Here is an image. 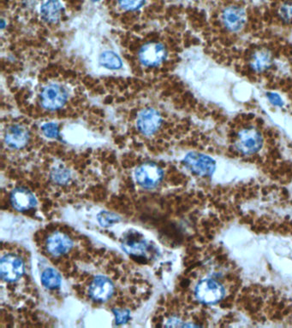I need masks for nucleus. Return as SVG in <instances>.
Masks as SVG:
<instances>
[{"label": "nucleus", "instance_id": "nucleus-10", "mask_svg": "<svg viewBox=\"0 0 292 328\" xmlns=\"http://www.w3.org/2000/svg\"><path fill=\"white\" fill-rule=\"evenodd\" d=\"M30 131L26 126L15 124L9 126L4 135L6 145L11 149L20 150L25 147L30 141Z\"/></svg>", "mask_w": 292, "mask_h": 328}, {"label": "nucleus", "instance_id": "nucleus-16", "mask_svg": "<svg viewBox=\"0 0 292 328\" xmlns=\"http://www.w3.org/2000/svg\"><path fill=\"white\" fill-rule=\"evenodd\" d=\"M99 63L101 67L111 71H116L124 66L123 60L119 54L111 50H105L99 56Z\"/></svg>", "mask_w": 292, "mask_h": 328}, {"label": "nucleus", "instance_id": "nucleus-2", "mask_svg": "<svg viewBox=\"0 0 292 328\" xmlns=\"http://www.w3.org/2000/svg\"><path fill=\"white\" fill-rule=\"evenodd\" d=\"M225 288L219 280L204 279L195 288V299L200 304L214 305L221 301L225 295Z\"/></svg>", "mask_w": 292, "mask_h": 328}, {"label": "nucleus", "instance_id": "nucleus-24", "mask_svg": "<svg viewBox=\"0 0 292 328\" xmlns=\"http://www.w3.org/2000/svg\"><path fill=\"white\" fill-rule=\"evenodd\" d=\"M279 16L284 22H292V3H286L279 9Z\"/></svg>", "mask_w": 292, "mask_h": 328}, {"label": "nucleus", "instance_id": "nucleus-14", "mask_svg": "<svg viewBox=\"0 0 292 328\" xmlns=\"http://www.w3.org/2000/svg\"><path fill=\"white\" fill-rule=\"evenodd\" d=\"M64 7L60 0H47L41 7V16L48 23H57L62 16Z\"/></svg>", "mask_w": 292, "mask_h": 328}, {"label": "nucleus", "instance_id": "nucleus-19", "mask_svg": "<svg viewBox=\"0 0 292 328\" xmlns=\"http://www.w3.org/2000/svg\"><path fill=\"white\" fill-rule=\"evenodd\" d=\"M71 178L70 170L63 165L55 166L51 171V180L57 185H66L69 183Z\"/></svg>", "mask_w": 292, "mask_h": 328}, {"label": "nucleus", "instance_id": "nucleus-11", "mask_svg": "<svg viewBox=\"0 0 292 328\" xmlns=\"http://www.w3.org/2000/svg\"><path fill=\"white\" fill-rule=\"evenodd\" d=\"M222 22L228 31L239 32L246 23V13L241 7L230 6L223 11Z\"/></svg>", "mask_w": 292, "mask_h": 328}, {"label": "nucleus", "instance_id": "nucleus-25", "mask_svg": "<svg viewBox=\"0 0 292 328\" xmlns=\"http://www.w3.org/2000/svg\"><path fill=\"white\" fill-rule=\"evenodd\" d=\"M267 97H268V101L274 106H277V107L284 106V100L282 99L281 96L276 92H268Z\"/></svg>", "mask_w": 292, "mask_h": 328}, {"label": "nucleus", "instance_id": "nucleus-21", "mask_svg": "<svg viewBox=\"0 0 292 328\" xmlns=\"http://www.w3.org/2000/svg\"><path fill=\"white\" fill-rule=\"evenodd\" d=\"M120 8L124 11H134L141 8L145 3V0H118Z\"/></svg>", "mask_w": 292, "mask_h": 328}, {"label": "nucleus", "instance_id": "nucleus-9", "mask_svg": "<svg viewBox=\"0 0 292 328\" xmlns=\"http://www.w3.org/2000/svg\"><path fill=\"white\" fill-rule=\"evenodd\" d=\"M47 252L54 257L64 256L73 247V241L68 234L54 232L49 234L45 243Z\"/></svg>", "mask_w": 292, "mask_h": 328}, {"label": "nucleus", "instance_id": "nucleus-23", "mask_svg": "<svg viewBox=\"0 0 292 328\" xmlns=\"http://www.w3.org/2000/svg\"><path fill=\"white\" fill-rule=\"evenodd\" d=\"M114 315L116 318V325H122L130 320V312L127 309H113Z\"/></svg>", "mask_w": 292, "mask_h": 328}, {"label": "nucleus", "instance_id": "nucleus-20", "mask_svg": "<svg viewBox=\"0 0 292 328\" xmlns=\"http://www.w3.org/2000/svg\"><path fill=\"white\" fill-rule=\"evenodd\" d=\"M41 132L48 139H57L60 137V126L55 122H47L41 126Z\"/></svg>", "mask_w": 292, "mask_h": 328}, {"label": "nucleus", "instance_id": "nucleus-13", "mask_svg": "<svg viewBox=\"0 0 292 328\" xmlns=\"http://www.w3.org/2000/svg\"><path fill=\"white\" fill-rule=\"evenodd\" d=\"M11 205L17 211H27L36 207V201L35 195L23 187L14 189L11 194Z\"/></svg>", "mask_w": 292, "mask_h": 328}, {"label": "nucleus", "instance_id": "nucleus-4", "mask_svg": "<svg viewBox=\"0 0 292 328\" xmlns=\"http://www.w3.org/2000/svg\"><path fill=\"white\" fill-rule=\"evenodd\" d=\"M183 162L188 170L201 177H211L216 170V161L214 159L198 152L187 154Z\"/></svg>", "mask_w": 292, "mask_h": 328}, {"label": "nucleus", "instance_id": "nucleus-3", "mask_svg": "<svg viewBox=\"0 0 292 328\" xmlns=\"http://www.w3.org/2000/svg\"><path fill=\"white\" fill-rule=\"evenodd\" d=\"M134 175L138 186L144 189H153L162 181L164 173L157 164L145 162L136 168Z\"/></svg>", "mask_w": 292, "mask_h": 328}, {"label": "nucleus", "instance_id": "nucleus-1", "mask_svg": "<svg viewBox=\"0 0 292 328\" xmlns=\"http://www.w3.org/2000/svg\"><path fill=\"white\" fill-rule=\"evenodd\" d=\"M263 143L261 133L255 127L248 126L238 133L234 147L243 156H252L262 148Z\"/></svg>", "mask_w": 292, "mask_h": 328}, {"label": "nucleus", "instance_id": "nucleus-7", "mask_svg": "<svg viewBox=\"0 0 292 328\" xmlns=\"http://www.w3.org/2000/svg\"><path fill=\"white\" fill-rule=\"evenodd\" d=\"M167 57V51L162 44L150 42L141 46L138 53L139 61L145 67L160 66Z\"/></svg>", "mask_w": 292, "mask_h": 328}, {"label": "nucleus", "instance_id": "nucleus-18", "mask_svg": "<svg viewBox=\"0 0 292 328\" xmlns=\"http://www.w3.org/2000/svg\"><path fill=\"white\" fill-rule=\"evenodd\" d=\"M41 282L48 289H56L61 284V277L55 269H46L41 275Z\"/></svg>", "mask_w": 292, "mask_h": 328}, {"label": "nucleus", "instance_id": "nucleus-8", "mask_svg": "<svg viewBox=\"0 0 292 328\" xmlns=\"http://www.w3.org/2000/svg\"><path fill=\"white\" fill-rule=\"evenodd\" d=\"M162 119L160 113L153 108H147L138 114L136 126L139 132L145 136H152L160 129Z\"/></svg>", "mask_w": 292, "mask_h": 328}, {"label": "nucleus", "instance_id": "nucleus-12", "mask_svg": "<svg viewBox=\"0 0 292 328\" xmlns=\"http://www.w3.org/2000/svg\"><path fill=\"white\" fill-rule=\"evenodd\" d=\"M114 292L113 283L108 278L98 276L90 283L89 294L93 300L106 302L111 299Z\"/></svg>", "mask_w": 292, "mask_h": 328}, {"label": "nucleus", "instance_id": "nucleus-15", "mask_svg": "<svg viewBox=\"0 0 292 328\" xmlns=\"http://www.w3.org/2000/svg\"><path fill=\"white\" fill-rule=\"evenodd\" d=\"M273 56L267 49H260L252 55L250 58V68L254 72L262 73L271 67Z\"/></svg>", "mask_w": 292, "mask_h": 328}, {"label": "nucleus", "instance_id": "nucleus-17", "mask_svg": "<svg viewBox=\"0 0 292 328\" xmlns=\"http://www.w3.org/2000/svg\"><path fill=\"white\" fill-rule=\"evenodd\" d=\"M123 249L125 252L135 256H146L149 245L144 240L135 237H129L123 243Z\"/></svg>", "mask_w": 292, "mask_h": 328}, {"label": "nucleus", "instance_id": "nucleus-22", "mask_svg": "<svg viewBox=\"0 0 292 328\" xmlns=\"http://www.w3.org/2000/svg\"><path fill=\"white\" fill-rule=\"evenodd\" d=\"M98 220L100 221V225H102L103 226H109L118 222L119 218L118 215L112 213L101 212L98 215Z\"/></svg>", "mask_w": 292, "mask_h": 328}, {"label": "nucleus", "instance_id": "nucleus-5", "mask_svg": "<svg viewBox=\"0 0 292 328\" xmlns=\"http://www.w3.org/2000/svg\"><path fill=\"white\" fill-rule=\"evenodd\" d=\"M41 105L46 111H57L65 106L68 100V93L60 84L51 83L41 91Z\"/></svg>", "mask_w": 292, "mask_h": 328}, {"label": "nucleus", "instance_id": "nucleus-6", "mask_svg": "<svg viewBox=\"0 0 292 328\" xmlns=\"http://www.w3.org/2000/svg\"><path fill=\"white\" fill-rule=\"evenodd\" d=\"M24 271V261L19 256L8 253L1 257L0 275L6 282H16L21 279Z\"/></svg>", "mask_w": 292, "mask_h": 328}, {"label": "nucleus", "instance_id": "nucleus-26", "mask_svg": "<svg viewBox=\"0 0 292 328\" xmlns=\"http://www.w3.org/2000/svg\"><path fill=\"white\" fill-rule=\"evenodd\" d=\"M92 1H94V2H97L99 0H92Z\"/></svg>", "mask_w": 292, "mask_h": 328}]
</instances>
